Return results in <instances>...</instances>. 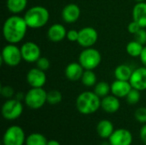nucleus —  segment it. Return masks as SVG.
Segmentation results:
<instances>
[{
	"label": "nucleus",
	"instance_id": "obj_1",
	"mask_svg": "<svg viewBox=\"0 0 146 145\" xmlns=\"http://www.w3.org/2000/svg\"><path fill=\"white\" fill-rule=\"evenodd\" d=\"M28 26L24 19L13 15L6 19L3 26V36L9 44H18L25 38Z\"/></svg>",
	"mask_w": 146,
	"mask_h": 145
},
{
	"label": "nucleus",
	"instance_id": "obj_2",
	"mask_svg": "<svg viewBox=\"0 0 146 145\" xmlns=\"http://www.w3.org/2000/svg\"><path fill=\"white\" fill-rule=\"evenodd\" d=\"M75 105L80 114L92 115L101 108V98L94 91H84L77 97Z\"/></svg>",
	"mask_w": 146,
	"mask_h": 145
},
{
	"label": "nucleus",
	"instance_id": "obj_3",
	"mask_svg": "<svg viewBox=\"0 0 146 145\" xmlns=\"http://www.w3.org/2000/svg\"><path fill=\"white\" fill-rule=\"evenodd\" d=\"M23 17L29 28L38 29L44 26L48 23L50 12L45 7L37 5L29 8Z\"/></svg>",
	"mask_w": 146,
	"mask_h": 145
},
{
	"label": "nucleus",
	"instance_id": "obj_4",
	"mask_svg": "<svg viewBox=\"0 0 146 145\" xmlns=\"http://www.w3.org/2000/svg\"><path fill=\"white\" fill-rule=\"evenodd\" d=\"M102 62V56L100 52L92 48H85L79 56V62L85 70L96 69Z\"/></svg>",
	"mask_w": 146,
	"mask_h": 145
},
{
	"label": "nucleus",
	"instance_id": "obj_5",
	"mask_svg": "<svg viewBox=\"0 0 146 145\" xmlns=\"http://www.w3.org/2000/svg\"><path fill=\"white\" fill-rule=\"evenodd\" d=\"M24 102L31 109H41L47 103V91L41 88H31L26 94Z\"/></svg>",
	"mask_w": 146,
	"mask_h": 145
},
{
	"label": "nucleus",
	"instance_id": "obj_6",
	"mask_svg": "<svg viewBox=\"0 0 146 145\" xmlns=\"http://www.w3.org/2000/svg\"><path fill=\"white\" fill-rule=\"evenodd\" d=\"M21 48L15 44H6L1 53V61L9 67H16L22 61Z\"/></svg>",
	"mask_w": 146,
	"mask_h": 145
},
{
	"label": "nucleus",
	"instance_id": "obj_7",
	"mask_svg": "<svg viewBox=\"0 0 146 145\" xmlns=\"http://www.w3.org/2000/svg\"><path fill=\"white\" fill-rule=\"evenodd\" d=\"M26 135L20 126H11L4 132L3 137V145H23L26 144Z\"/></svg>",
	"mask_w": 146,
	"mask_h": 145
},
{
	"label": "nucleus",
	"instance_id": "obj_8",
	"mask_svg": "<svg viewBox=\"0 0 146 145\" xmlns=\"http://www.w3.org/2000/svg\"><path fill=\"white\" fill-rule=\"evenodd\" d=\"M23 112V105L16 98L8 99L2 106V115L7 121L18 119Z\"/></svg>",
	"mask_w": 146,
	"mask_h": 145
},
{
	"label": "nucleus",
	"instance_id": "obj_9",
	"mask_svg": "<svg viewBox=\"0 0 146 145\" xmlns=\"http://www.w3.org/2000/svg\"><path fill=\"white\" fill-rule=\"evenodd\" d=\"M98 39V33L92 26H85L79 31L77 43L83 48L92 47Z\"/></svg>",
	"mask_w": 146,
	"mask_h": 145
},
{
	"label": "nucleus",
	"instance_id": "obj_10",
	"mask_svg": "<svg viewBox=\"0 0 146 145\" xmlns=\"http://www.w3.org/2000/svg\"><path fill=\"white\" fill-rule=\"evenodd\" d=\"M21 51L22 59L28 63L36 62L41 56V50L39 46L32 41L24 43L21 47Z\"/></svg>",
	"mask_w": 146,
	"mask_h": 145
},
{
	"label": "nucleus",
	"instance_id": "obj_11",
	"mask_svg": "<svg viewBox=\"0 0 146 145\" xmlns=\"http://www.w3.org/2000/svg\"><path fill=\"white\" fill-rule=\"evenodd\" d=\"M47 78L45 72L38 68H31L27 73V82L33 88H41L46 83Z\"/></svg>",
	"mask_w": 146,
	"mask_h": 145
},
{
	"label": "nucleus",
	"instance_id": "obj_12",
	"mask_svg": "<svg viewBox=\"0 0 146 145\" xmlns=\"http://www.w3.org/2000/svg\"><path fill=\"white\" fill-rule=\"evenodd\" d=\"M110 145H132L133 135L130 131L120 128L115 130L109 138Z\"/></svg>",
	"mask_w": 146,
	"mask_h": 145
},
{
	"label": "nucleus",
	"instance_id": "obj_13",
	"mask_svg": "<svg viewBox=\"0 0 146 145\" xmlns=\"http://www.w3.org/2000/svg\"><path fill=\"white\" fill-rule=\"evenodd\" d=\"M129 82L133 89L140 91L146 90V68L140 67L133 71Z\"/></svg>",
	"mask_w": 146,
	"mask_h": 145
},
{
	"label": "nucleus",
	"instance_id": "obj_14",
	"mask_svg": "<svg viewBox=\"0 0 146 145\" xmlns=\"http://www.w3.org/2000/svg\"><path fill=\"white\" fill-rule=\"evenodd\" d=\"M80 13V9L77 4L68 3L62 10V18L66 23L72 24L79 20Z\"/></svg>",
	"mask_w": 146,
	"mask_h": 145
},
{
	"label": "nucleus",
	"instance_id": "obj_15",
	"mask_svg": "<svg viewBox=\"0 0 146 145\" xmlns=\"http://www.w3.org/2000/svg\"><path fill=\"white\" fill-rule=\"evenodd\" d=\"M67 32L68 31L63 25L60 23H55L48 28L47 37L51 42L58 43L67 37Z\"/></svg>",
	"mask_w": 146,
	"mask_h": 145
},
{
	"label": "nucleus",
	"instance_id": "obj_16",
	"mask_svg": "<svg viewBox=\"0 0 146 145\" xmlns=\"http://www.w3.org/2000/svg\"><path fill=\"white\" fill-rule=\"evenodd\" d=\"M111 93L118 98L126 97L129 91L133 89L129 81L115 79L111 85Z\"/></svg>",
	"mask_w": 146,
	"mask_h": 145
},
{
	"label": "nucleus",
	"instance_id": "obj_17",
	"mask_svg": "<svg viewBox=\"0 0 146 145\" xmlns=\"http://www.w3.org/2000/svg\"><path fill=\"white\" fill-rule=\"evenodd\" d=\"M121 107L120 100L117 97L112 95H108L101 99V108L108 114L116 113Z\"/></svg>",
	"mask_w": 146,
	"mask_h": 145
},
{
	"label": "nucleus",
	"instance_id": "obj_18",
	"mask_svg": "<svg viewBox=\"0 0 146 145\" xmlns=\"http://www.w3.org/2000/svg\"><path fill=\"white\" fill-rule=\"evenodd\" d=\"M85 69L81 66V64L78 62H73L67 65L65 68V76L70 81H77L81 79V77L83 75Z\"/></svg>",
	"mask_w": 146,
	"mask_h": 145
},
{
	"label": "nucleus",
	"instance_id": "obj_19",
	"mask_svg": "<svg viewBox=\"0 0 146 145\" xmlns=\"http://www.w3.org/2000/svg\"><path fill=\"white\" fill-rule=\"evenodd\" d=\"M133 21H136L142 28H146V3H136L133 9Z\"/></svg>",
	"mask_w": 146,
	"mask_h": 145
},
{
	"label": "nucleus",
	"instance_id": "obj_20",
	"mask_svg": "<svg viewBox=\"0 0 146 145\" xmlns=\"http://www.w3.org/2000/svg\"><path fill=\"white\" fill-rule=\"evenodd\" d=\"M114 131V125L109 120H102L97 125V132L101 138H110Z\"/></svg>",
	"mask_w": 146,
	"mask_h": 145
},
{
	"label": "nucleus",
	"instance_id": "obj_21",
	"mask_svg": "<svg viewBox=\"0 0 146 145\" xmlns=\"http://www.w3.org/2000/svg\"><path fill=\"white\" fill-rule=\"evenodd\" d=\"M133 69L131 68L130 66L127 64H121L117 66L114 71V75L115 79H120V80H126L129 81L132 73H133Z\"/></svg>",
	"mask_w": 146,
	"mask_h": 145
},
{
	"label": "nucleus",
	"instance_id": "obj_22",
	"mask_svg": "<svg viewBox=\"0 0 146 145\" xmlns=\"http://www.w3.org/2000/svg\"><path fill=\"white\" fill-rule=\"evenodd\" d=\"M6 6L10 13L17 15L26 9L27 0H7Z\"/></svg>",
	"mask_w": 146,
	"mask_h": 145
},
{
	"label": "nucleus",
	"instance_id": "obj_23",
	"mask_svg": "<svg viewBox=\"0 0 146 145\" xmlns=\"http://www.w3.org/2000/svg\"><path fill=\"white\" fill-rule=\"evenodd\" d=\"M144 47H145V45H143L142 44L139 43L136 40H133V41H130L127 44L126 50H127V53L130 56H132V57H139L142 51H143Z\"/></svg>",
	"mask_w": 146,
	"mask_h": 145
},
{
	"label": "nucleus",
	"instance_id": "obj_24",
	"mask_svg": "<svg viewBox=\"0 0 146 145\" xmlns=\"http://www.w3.org/2000/svg\"><path fill=\"white\" fill-rule=\"evenodd\" d=\"M47 138L41 133H31L26 139V145H47Z\"/></svg>",
	"mask_w": 146,
	"mask_h": 145
},
{
	"label": "nucleus",
	"instance_id": "obj_25",
	"mask_svg": "<svg viewBox=\"0 0 146 145\" xmlns=\"http://www.w3.org/2000/svg\"><path fill=\"white\" fill-rule=\"evenodd\" d=\"M93 91L100 98H103V97L110 95V92L111 91V86L106 81H100L95 85Z\"/></svg>",
	"mask_w": 146,
	"mask_h": 145
},
{
	"label": "nucleus",
	"instance_id": "obj_26",
	"mask_svg": "<svg viewBox=\"0 0 146 145\" xmlns=\"http://www.w3.org/2000/svg\"><path fill=\"white\" fill-rule=\"evenodd\" d=\"M80 80L82 84L86 87L95 86V85L97 84L96 73L93 72V70H85Z\"/></svg>",
	"mask_w": 146,
	"mask_h": 145
},
{
	"label": "nucleus",
	"instance_id": "obj_27",
	"mask_svg": "<svg viewBox=\"0 0 146 145\" xmlns=\"http://www.w3.org/2000/svg\"><path fill=\"white\" fill-rule=\"evenodd\" d=\"M62 100V95L58 90H50L47 92V103L50 105H56Z\"/></svg>",
	"mask_w": 146,
	"mask_h": 145
},
{
	"label": "nucleus",
	"instance_id": "obj_28",
	"mask_svg": "<svg viewBox=\"0 0 146 145\" xmlns=\"http://www.w3.org/2000/svg\"><path fill=\"white\" fill-rule=\"evenodd\" d=\"M140 97H141L140 91L133 88L129 91V93L127 94V96L126 97V99H127V102L128 104L134 105V104H137L139 102Z\"/></svg>",
	"mask_w": 146,
	"mask_h": 145
},
{
	"label": "nucleus",
	"instance_id": "obj_29",
	"mask_svg": "<svg viewBox=\"0 0 146 145\" xmlns=\"http://www.w3.org/2000/svg\"><path fill=\"white\" fill-rule=\"evenodd\" d=\"M135 119L143 124H146V108L145 107H140L136 109L134 113Z\"/></svg>",
	"mask_w": 146,
	"mask_h": 145
},
{
	"label": "nucleus",
	"instance_id": "obj_30",
	"mask_svg": "<svg viewBox=\"0 0 146 145\" xmlns=\"http://www.w3.org/2000/svg\"><path fill=\"white\" fill-rule=\"evenodd\" d=\"M36 65H37V68L43 70V71H47L50 67V60L46 57H44V56H40L38 58V60L36 62Z\"/></svg>",
	"mask_w": 146,
	"mask_h": 145
},
{
	"label": "nucleus",
	"instance_id": "obj_31",
	"mask_svg": "<svg viewBox=\"0 0 146 145\" xmlns=\"http://www.w3.org/2000/svg\"><path fill=\"white\" fill-rule=\"evenodd\" d=\"M0 93H1L3 97L7 98V99H10L15 96V90L10 85H3L1 87Z\"/></svg>",
	"mask_w": 146,
	"mask_h": 145
},
{
	"label": "nucleus",
	"instance_id": "obj_32",
	"mask_svg": "<svg viewBox=\"0 0 146 145\" xmlns=\"http://www.w3.org/2000/svg\"><path fill=\"white\" fill-rule=\"evenodd\" d=\"M134 40L138 41L139 43L142 44L143 45L146 44V30L145 28H141L138 32L134 35Z\"/></svg>",
	"mask_w": 146,
	"mask_h": 145
},
{
	"label": "nucleus",
	"instance_id": "obj_33",
	"mask_svg": "<svg viewBox=\"0 0 146 145\" xmlns=\"http://www.w3.org/2000/svg\"><path fill=\"white\" fill-rule=\"evenodd\" d=\"M66 38L70 42H77L78 38H79V31H77L75 29H71V30L68 31Z\"/></svg>",
	"mask_w": 146,
	"mask_h": 145
},
{
	"label": "nucleus",
	"instance_id": "obj_34",
	"mask_svg": "<svg viewBox=\"0 0 146 145\" xmlns=\"http://www.w3.org/2000/svg\"><path fill=\"white\" fill-rule=\"evenodd\" d=\"M141 28H142V27H141L136 21H133L132 22H130V23L128 24V26H127V31H128L130 33L133 34V35H134L136 32H138Z\"/></svg>",
	"mask_w": 146,
	"mask_h": 145
},
{
	"label": "nucleus",
	"instance_id": "obj_35",
	"mask_svg": "<svg viewBox=\"0 0 146 145\" xmlns=\"http://www.w3.org/2000/svg\"><path fill=\"white\" fill-rule=\"evenodd\" d=\"M139 136H140V139L141 141L146 144V124H145L141 129H140V132H139Z\"/></svg>",
	"mask_w": 146,
	"mask_h": 145
},
{
	"label": "nucleus",
	"instance_id": "obj_36",
	"mask_svg": "<svg viewBox=\"0 0 146 145\" xmlns=\"http://www.w3.org/2000/svg\"><path fill=\"white\" fill-rule=\"evenodd\" d=\"M139 58H140V62L143 64V66L146 68V45H145V47L143 49V51H142V53H141V55L139 56Z\"/></svg>",
	"mask_w": 146,
	"mask_h": 145
},
{
	"label": "nucleus",
	"instance_id": "obj_37",
	"mask_svg": "<svg viewBox=\"0 0 146 145\" xmlns=\"http://www.w3.org/2000/svg\"><path fill=\"white\" fill-rule=\"evenodd\" d=\"M15 98L17 99V100H19V101H21V100H24L25 99V95L24 94H22V93H18V94H16L15 95Z\"/></svg>",
	"mask_w": 146,
	"mask_h": 145
},
{
	"label": "nucleus",
	"instance_id": "obj_38",
	"mask_svg": "<svg viewBox=\"0 0 146 145\" xmlns=\"http://www.w3.org/2000/svg\"><path fill=\"white\" fill-rule=\"evenodd\" d=\"M47 145H61V144L57 141V140H49L48 143H47Z\"/></svg>",
	"mask_w": 146,
	"mask_h": 145
},
{
	"label": "nucleus",
	"instance_id": "obj_39",
	"mask_svg": "<svg viewBox=\"0 0 146 145\" xmlns=\"http://www.w3.org/2000/svg\"><path fill=\"white\" fill-rule=\"evenodd\" d=\"M101 145H110V142H103Z\"/></svg>",
	"mask_w": 146,
	"mask_h": 145
},
{
	"label": "nucleus",
	"instance_id": "obj_40",
	"mask_svg": "<svg viewBox=\"0 0 146 145\" xmlns=\"http://www.w3.org/2000/svg\"><path fill=\"white\" fill-rule=\"evenodd\" d=\"M136 3H140V2H145V0H134Z\"/></svg>",
	"mask_w": 146,
	"mask_h": 145
}]
</instances>
